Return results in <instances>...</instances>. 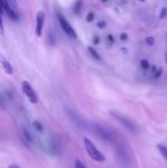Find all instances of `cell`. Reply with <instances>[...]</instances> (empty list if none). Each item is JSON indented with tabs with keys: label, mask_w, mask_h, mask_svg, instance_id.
I'll return each instance as SVG.
<instances>
[{
	"label": "cell",
	"mask_w": 167,
	"mask_h": 168,
	"mask_svg": "<svg viewBox=\"0 0 167 168\" xmlns=\"http://www.w3.org/2000/svg\"><path fill=\"white\" fill-rule=\"evenodd\" d=\"M84 145H85V149H86V151L89 154V157L93 160L97 161V162H103L105 160V157L103 156V153L95 146L94 143L88 137H84Z\"/></svg>",
	"instance_id": "6da1fadb"
},
{
	"label": "cell",
	"mask_w": 167,
	"mask_h": 168,
	"mask_svg": "<svg viewBox=\"0 0 167 168\" xmlns=\"http://www.w3.org/2000/svg\"><path fill=\"white\" fill-rule=\"evenodd\" d=\"M57 20H58V22H60L61 28L63 29V31L65 32L66 34L69 37H71L72 39H76V38H77V33H76V31L73 30L72 26H71V24L66 21L65 17L62 14H57Z\"/></svg>",
	"instance_id": "7a4b0ae2"
},
{
	"label": "cell",
	"mask_w": 167,
	"mask_h": 168,
	"mask_svg": "<svg viewBox=\"0 0 167 168\" xmlns=\"http://www.w3.org/2000/svg\"><path fill=\"white\" fill-rule=\"evenodd\" d=\"M22 90L23 93L25 94V96L29 98V101L33 104L38 103V96H37L35 89L32 88V86L30 85L28 81H23L22 82Z\"/></svg>",
	"instance_id": "3957f363"
},
{
	"label": "cell",
	"mask_w": 167,
	"mask_h": 168,
	"mask_svg": "<svg viewBox=\"0 0 167 168\" xmlns=\"http://www.w3.org/2000/svg\"><path fill=\"white\" fill-rule=\"evenodd\" d=\"M45 24V13L44 12H38L37 14V24H36V34L40 37L43 34V28Z\"/></svg>",
	"instance_id": "277c9868"
},
{
	"label": "cell",
	"mask_w": 167,
	"mask_h": 168,
	"mask_svg": "<svg viewBox=\"0 0 167 168\" xmlns=\"http://www.w3.org/2000/svg\"><path fill=\"white\" fill-rule=\"evenodd\" d=\"M0 59H1V64H2V67H4V70L6 71V73H8V74H13V66L10 65V63L8 62L6 59H4V57H0Z\"/></svg>",
	"instance_id": "5b68a950"
},
{
	"label": "cell",
	"mask_w": 167,
	"mask_h": 168,
	"mask_svg": "<svg viewBox=\"0 0 167 168\" xmlns=\"http://www.w3.org/2000/svg\"><path fill=\"white\" fill-rule=\"evenodd\" d=\"M88 51H89L90 56H92L94 59H96V61H101V56L99 55V53L95 51L93 47H88Z\"/></svg>",
	"instance_id": "8992f818"
},
{
	"label": "cell",
	"mask_w": 167,
	"mask_h": 168,
	"mask_svg": "<svg viewBox=\"0 0 167 168\" xmlns=\"http://www.w3.org/2000/svg\"><path fill=\"white\" fill-rule=\"evenodd\" d=\"M32 126H33L35 131H37L38 133H43V132H44V126L40 124L39 121H33V123H32Z\"/></svg>",
	"instance_id": "52a82bcc"
},
{
	"label": "cell",
	"mask_w": 167,
	"mask_h": 168,
	"mask_svg": "<svg viewBox=\"0 0 167 168\" xmlns=\"http://www.w3.org/2000/svg\"><path fill=\"white\" fill-rule=\"evenodd\" d=\"M22 133H23V137H24V139H26V142H32L33 139H32V136H31V134H30V132L26 129V128H23V131H22Z\"/></svg>",
	"instance_id": "ba28073f"
},
{
	"label": "cell",
	"mask_w": 167,
	"mask_h": 168,
	"mask_svg": "<svg viewBox=\"0 0 167 168\" xmlns=\"http://www.w3.org/2000/svg\"><path fill=\"white\" fill-rule=\"evenodd\" d=\"M81 7H82V0H78L74 5V13L79 15L80 12H81Z\"/></svg>",
	"instance_id": "9c48e42d"
},
{
	"label": "cell",
	"mask_w": 167,
	"mask_h": 168,
	"mask_svg": "<svg viewBox=\"0 0 167 168\" xmlns=\"http://www.w3.org/2000/svg\"><path fill=\"white\" fill-rule=\"evenodd\" d=\"M0 108L4 110L7 109V101H6V98L4 97V95L0 93Z\"/></svg>",
	"instance_id": "30bf717a"
},
{
	"label": "cell",
	"mask_w": 167,
	"mask_h": 168,
	"mask_svg": "<svg viewBox=\"0 0 167 168\" xmlns=\"http://www.w3.org/2000/svg\"><path fill=\"white\" fill-rule=\"evenodd\" d=\"M157 147H158V150L160 151V153L163 154V157L165 158V160L167 161V147H165L164 145H160V144Z\"/></svg>",
	"instance_id": "8fae6325"
},
{
	"label": "cell",
	"mask_w": 167,
	"mask_h": 168,
	"mask_svg": "<svg viewBox=\"0 0 167 168\" xmlns=\"http://www.w3.org/2000/svg\"><path fill=\"white\" fill-rule=\"evenodd\" d=\"M140 65H141V67H142L143 70H148V69H150V63H149L146 59H141Z\"/></svg>",
	"instance_id": "7c38bea8"
},
{
	"label": "cell",
	"mask_w": 167,
	"mask_h": 168,
	"mask_svg": "<svg viewBox=\"0 0 167 168\" xmlns=\"http://www.w3.org/2000/svg\"><path fill=\"white\" fill-rule=\"evenodd\" d=\"M6 13L8 14L9 18H12V20H14V21H15V20H17V14L15 13V10H13L12 8H10V9H8Z\"/></svg>",
	"instance_id": "4fadbf2b"
},
{
	"label": "cell",
	"mask_w": 167,
	"mask_h": 168,
	"mask_svg": "<svg viewBox=\"0 0 167 168\" xmlns=\"http://www.w3.org/2000/svg\"><path fill=\"white\" fill-rule=\"evenodd\" d=\"M117 118H119V119L121 120V121H120L121 124H125L126 126H127V127H128V128H129V129H133V124H132V121H128V120H126L125 118H120V117H117Z\"/></svg>",
	"instance_id": "5bb4252c"
},
{
	"label": "cell",
	"mask_w": 167,
	"mask_h": 168,
	"mask_svg": "<svg viewBox=\"0 0 167 168\" xmlns=\"http://www.w3.org/2000/svg\"><path fill=\"white\" fill-rule=\"evenodd\" d=\"M0 4H1V6H2V8H4V12H7L8 9H10L7 0H0Z\"/></svg>",
	"instance_id": "9a60e30c"
},
{
	"label": "cell",
	"mask_w": 167,
	"mask_h": 168,
	"mask_svg": "<svg viewBox=\"0 0 167 168\" xmlns=\"http://www.w3.org/2000/svg\"><path fill=\"white\" fill-rule=\"evenodd\" d=\"M94 18H95V14L93 13V12H89V13L87 14V16H86V21H87L88 23L93 22Z\"/></svg>",
	"instance_id": "2e32d148"
},
{
	"label": "cell",
	"mask_w": 167,
	"mask_h": 168,
	"mask_svg": "<svg viewBox=\"0 0 167 168\" xmlns=\"http://www.w3.org/2000/svg\"><path fill=\"white\" fill-rule=\"evenodd\" d=\"M145 43H146V45H149V46H153L154 45V38L153 37H146L145 38Z\"/></svg>",
	"instance_id": "e0dca14e"
},
{
	"label": "cell",
	"mask_w": 167,
	"mask_h": 168,
	"mask_svg": "<svg viewBox=\"0 0 167 168\" xmlns=\"http://www.w3.org/2000/svg\"><path fill=\"white\" fill-rule=\"evenodd\" d=\"M7 1H8L9 7L12 8L13 10H15V9H16V6H17V5H16V1H15V0H7Z\"/></svg>",
	"instance_id": "ac0fdd59"
},
{
	"label": "cell",
	"mask_w": 167,
	"mask_h": 168,
	"mask_svg": "<svg viewBox=\"0 0 167 168\" xmlns=\"http://www.w3.org/2000/svg\"><path fill=\"white\" fill-rule=\"evenodd\" d=\"M74 168H86V167H85V165L80 160H76L74 161Z\"/></svg>",
	"instance_id": "d6986e66"
},
{
	"label": "cell",
	"mask_w": 167,
	"mask_h": 168,
	"mask_svg": "<svg viewBox=\"0 0 167 168\" xmlns=\"http://www.w3.org/2000/svg\"><path fill=\"white\" fill-rule=\"evenodd\" d=\"M167 14V9L166 8H161V10H160V14H159V18H164Z\"/></svg>",
	"instance_id": "ffe728a7"
},
{
	"label": "cell",
	"mask_w": 167,
	"mask_h": 168,
	"mask_svg": "<svg viewBox=\"0 0 167 168\" xmlns=\"http://www.w3.org/2000/svg\"><path fill=\"white\" fill-rule=\"evenodd\" d=\"M161 73H163V69H159V70H157V71L154 72V78H156V79H158V78H160V76H161Z\"/></svg>",
	"instance_id": "44dd1931"
},
{
	"label": "cell",
	"mask_w": 167,
	"mask_h": 168,
	"mask_svg": "<svg viewBox=\"0 0 167 168\" xmlns=\"http://www.w3.org/2000/svg\"><path fill=\"white\" fill-rule=\"evenodd\" d=\"M5 30H4V23H2V18L0 16V34H4Z\"/></svg>",
	"instance_id": "7402d4cb"
},
{
	"label": "cell",
	"mask_w": 167,
	"mask_h": 168,
	"mask_svg": "<svg viewBox=\"0 0 167 168\" xmlns=\"http://www.w3.org/2000/svg\"><path fill=\"white\" fill-rule=\"evenodd\" d=\"M97 28H99V29H104V28H105V22H104V21L97 22Z\"/></svg>",
	"instance_id": "603a6c76"
},
{
	"label": "cell",
	"mask_w": 167,
	"mask_h": 168,
	"mask_svg": "<svg viewBox=\"0 0 167 168\" xmlns=\"http://www.w3.org/2000/svg\"><path fill=\"white\" fill-rule=\"evenodd\" d=\"M127 39H128L127 33H125V32H124V33H121V34H120V40H121V41H126Z\"/></svg>",
	"instance_id": "cb8c5ba5"
},
{
	"label": "cell",
	"mask_w": 167,
	"mask_h": 168,
	"mask_svg": "<svg viewBox=\"0 0 167 168\" xmlns=\"http://www.w3.org/2000/svg\"><path fill=\"white\" fill-rule=\"evenodd\" d=\"M108 41H109L110 44H113V43H115V38H113L112 34H109V36H108Z\"/></svg>",
	"instance_id": "d4e9b609"
},
{
	"label": "cell",
	"mask_w": 167,
	"mask_h": 168,
	"mask_svg": "<svg viewBox=\"0 0 167 168\" xmlns=\"http://www.w3.org/2000/svg\"><path fill=\"white\" fill-rule=\"evenodd\" d=\"M93 43H94L95 45H99V43H100V38H99L97 36L94 37V38H93Z\"/></svg>",
	"instance_id": "484cf974"
},
{
	"label": "cell",
	"mask_w": 167,
	"mask_h": 168,
	"mask_svg": "<svg viewBox=\"0 0 167 168\" xmlns=\"http://www.w3.org/2000/svg\"><path fill=\"white\" fill-rule=\"evenodd\" d=\"M8 168H20V167H18L17 165H10V166H9Z\"/></svg>",
	"instance_id": "4316f807"
},
{
	"label": "cell",
	"mask_w": 167,
	"mask_h": 168,
	"mask_svg": "<svg viewBox=\"0 0 167 168\" xmlns=\"http://www.w3.org/2000/svg\"><path fill=\"white\" fill-rule=\"evenodd\" d=\"M4 12V8H2V6H1V4H0V14Z\"/></svg>",
	"instance_id": "83f0119b"
},
{
	"label": "cell",
	"mask_w": 167,
	"mask_h": 168,
	"mask_svg": "<svg viewBox=\"0 0 167 168\" xmlns=\"http://www.w3.org/2000/svg\"><path fill=\"white\" fill-rule=\"evenodd\" d=\"M102 1H103V2H107V1H108V0H102Z\"/></svg>",
	"instance_id": "f1b7e54d"
},
{
	"label": "cell",
	"mask_w": 167,
	"mask_h": 168,
	"mask_svg": "<svg viewBox=\"0 0 167 168\" xmlns=\"http://www.w3.org/2000/svg\"><path fill=\"white\" fill-rule=\"evenodd\" d=\"M138 1H142V2H143V1H145V0H138Z\"/></svg>",
	"instance_id": "f546056e"
},
{
	"label": "cell",
	"mask_w": 167,
	"mask_h": 168,
	"mask_svg": "<svg viewBox=\"0 0 167 168\" xmlns=\"http://www.w3.org/2000/svg\"><path fill=\"white\" fill-rule=\"evenodd\" d=\"M166 62H167V55H166Z\"/></svg>",
	"instance_id": "4dcf8cb0"
},
{
	"label": "cell",
	"mask_w": 167,
	"mask_h": 168,
	"mask_svg": "<svg viewBox=\"0 0 167 168\" xmlns=\"http://www.w3.org/2000/svg\"><path fill=\"white\" fill-rule=\"evenodd\" d=\"M0 57H1V55H0Z\"/></svg>",
	"instance_id": "1f68e13d"
}]
</instances>
